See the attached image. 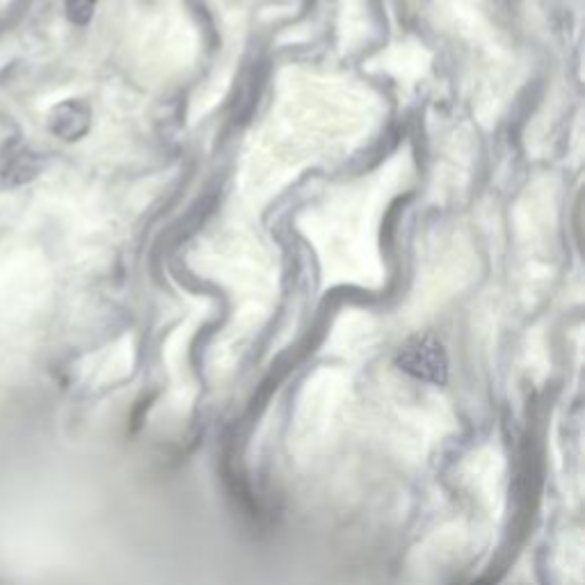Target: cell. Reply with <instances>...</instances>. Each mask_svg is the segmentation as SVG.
<instances>
[{
    "instance_id": "cell-1",
    "label": "cell",
    "mask_w": 585,
    "mask_h": 585,
    "mask_svg": "<svg viewBox=\"0 0 585 585\" xmlns=\"http://www.w3.org/2000/svg\"><path fill=\"white\" fill-rule=\"evenodd\" d=\"M396 366L412 378L428 384H444L448 380V359L444 346L435 336H414L398 352Z\"/></svg>"
},
{
    "instance_id": "cell-2",
    "label": "cell",
    "mask_w": 585,
    "mask_h": 585,
    "mask_svg": "<svg viewBox=\"0 0 585 585\" xmlns=\"http://www.w3.org/2000/svg\"><path fill=\"white\" fill-rule=\"evenodd\" d=\"M48 128L60 140L83 138L90 128V110L80 101H62L48 112Z\"/></svg>"
},
{
    "instance_id": "cell-3",
    "label": "cell",
    "mask_w": 585,
    "mask_h": 585,
    "mask_svg": "<svg viewBox=\"0 0 585 585\" xmlns=\"http://www.w3.org/2000/svg\"><path fill=\"white\" fill-rule=\"evenodd\" d=\"M37 174V163L35 156L30 151H10V156L3 160L0 165V179H3L7 186H19V183L32 179Z\"/></svg>"
},
{
    "instance_id": "cell-4",
    "label": "cell",
    "mask_w": 585,
    "mask_h": 585,
    "mask_svg": "<svg viewBox=\"0 0 585 585\" xmlns=\"http://www.w3.org/2000/svg\"><path fill=\"white\" fill-rule=\"evenodd\" d=\"M96 3L99 0H64V12H67V19L76 26H87L92 21Z\"/></svg>"
},
{
    "instance_id": "cell-5",
    "label": "cell",
    "mask_w": 585,
    "mask_h": 585,
    "mask_svg": "<svg viewBox=\"0 0 585 585\" xmlns=\"http://www.w3.org/2000/svg\"><path fill=\"white\" fill-rule=\"evenodd\" d=\"M499 3H512V0H499Z\"/></svg>"
}]
</instances>
